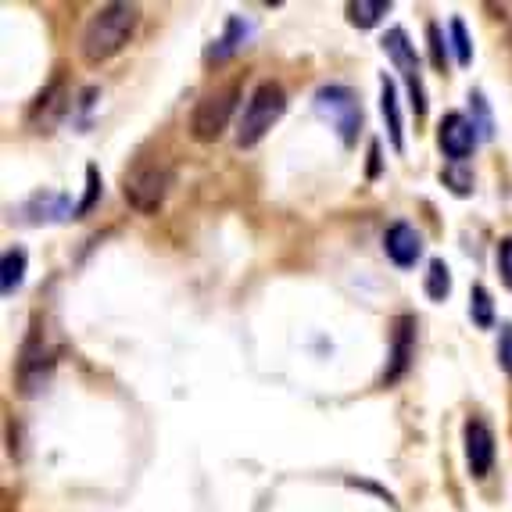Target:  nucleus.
<instances>
[{
	"label": "nucleus",
	"mask_w": 512,
	"mask_h": 512,
	"mask_svg": "<svg viewBox=\"0 0 512 512\" xmlns=\"http://www.w3.org/2000/svg\"><path fill=\"white\" fill-rule=\"evenodd\" d=\"M140 26V8L133 4H104L90 15L83 29V40H79V51H83L86 65H101V61L115 58V54L133 40Z\"/></svg>",
	"instance_id": "f257e3e1"
},
{
	"label": "nucleus",
	"mask_w": 512,
	"mask_h": 512,
	"mask_svg": "<svg viewBox=\"0 0 512 512\" xmlns=\"http://www.w3.org/2000/svg\"><path fill=\"white\" fill-rule=\"evenodd\" d=\"M169 187H172V172L158 158H137V162L122 172V197L144 215L158 212L165 205Z\"/></svg>",
	"instance_id": "f03ea898"
},
{
	"label": "nucleus",
	"mask_w": 512,
	"mask_h": 512,
	"mask_svg": "<svg viewBox=\"0 0 512 512\" xmlns=\"http://www.w3.org/2000/svg\"><path fill=\"white\" fill-rule=\"evenodd\" d=\"M283 111H287V94H283V86L273 83V79H269V83H258L248 108H244V115H240L237 147H255L258 140L280 122Z\"/></svg>",
	"instance_id": "7ed1b4c3"
},
{
	"label": "nucleus",
	"mask_w": 512,
	"mask_h": 512,
	"mask_svg": "<svg viewBox=\"0 0 512 512\" xmlns=\"http://www.w3.org/2000/svg\"><path fill=\"white\" fill-rule=\"evenodd\" d=\"M237 97H240L237 83H226V86H219V90H212V94L201 97L197 108H194V115H190V133H194V140H201V144L219 140L233 119Z\"/></svg>",
	"instance_id": "20e7f679"
},
{
	"label": "nucleus",
	"mask_w": 512,
	"mask_h": 512,
	"mask_svg": "<svg viewBox=\"0 0 512 512\" xmlns=\"http://www.w3.org/2000/svg\"><path fill=\"white\" fill-rule=\"evenodd\" d=\"M316 111L330 122L337 133H341L344 144H355L359 140V129H362V108L355 101L348 86H323L316 94Z\"/></svg>",
	"instance_id": "39448f33"
},
{
	"label": "nucleus",
	"mask_w": 512,
	"mask_h": 512,
	"mask_svg": "<svg viewBox=\"0 0 512 512\" xmlns=\"http://www.w3.org/2000/svg\"><path fill=\"white\" fill-rule=\"evenodd\" d=\"M380 47H384V54L394 61V69L405 76V83H409V94H412V111H416V119H423V115H427L423 72H419V58H416V51H412V43H409V36H405V29H391V33L380 40Z\"/></svg>",
	"instance_id": "423d86ee"
},
{
	"label": "nucleus",
	"mask_w": 512,
	"mask_h": 512,
	"mask_svg": "<svg viewBox=\"0 0 512 512\" xmlns=\"http://www.w3.org/2000/svg\"><path fill=\"white\" fill-rule=\"evenodd\" d=\"M462 441H466V466H470L473 477L484 480L495 466V434L484 419H466Z\"/></svg>",
	"instance_id": "0eeeda50"
},
{
	"label": "nucleus",
	"mask_w": 512,
	"mask_h": 512,
	"mask_svg": "<svg viewBox=\"0 0 512 512\" xmlns=\"http://www.w3.org/2000/svg\"><path fill=\"white\" fill-rule=\"evenodd\" d=\"M437 144H441V151L452 162H466L473 154V147H477V129H473V122L466 115L448 111L441 119V126H437Z\"/></svg>",
	"instance_id": "6e6552de"
},
{
	"label": "nucleus",
	"mask_w": 512,
	"mask_h": 512,
	"mask_svg": "<svg viewBox=\"0 0 512 512\" xmlns=\"http://www.w3.org/2000/svg\"><path fill=\"white\" fill-rule=\"evenodd\" d=\"M384 251L398 269H412L423 255V237L412 230L409 222H394L391 230L384 233Z\"/></svg>",
	"instance_id": "1a4fd4ad"
},
{
	"label": "nucleus",
	"mask_w": 512,
	"mask_h": 512,
	"mask_svg": "<svg viewBox=\"0 0 512 512\" xmlns=\"http://www.w3.org/2000/svg\"><path fill=\"white\" fill-rule=\"evenodd\" d=\"M22 219L26 222H65L76 219V208L69 205L65 194H54V190H40L22 205Z\"/></svg>",
	"instance_id": "9d476101"
},
{
	"label": "nucleus",
	"mask_w": 512,
	"mask_h": 512,
	"mask_svg": "<svg viewBox=\"0 0 512 512\" xmlns=\"http://www.w3.org/2000/svg\"><path fill=\"white\" fill-rule=\"evenodd\" d=\"M412 348H416V319L402 316L398 319V330H394V341H391V366L384 373V384H394V380H402L405 369L412 362Z\"/></svg>",
	"instance_id": "9b49d317"
},
{
	"label": "nucleus",
	"mask_w": 512,
	"mask_h": 512,
	"mask_svg": "<svg viewBox=\"0 0 512 512\" xmlns=\"http://www.w3.org/2000/svg\"><path fill=\"white\" fill-rule=\"evenodd\" d=\"M380 111H384L387 122V137H391V147L398 154L405 151V129H402V108H398V97H394V83L391 79H380Z\"/></svg>",
	"instance_id": "f8f14e48"
},
{
	"label": "nucleus",
	"mask_w": 512,
	"mask_h": 512,
	"mask_svg": "<svg viewBox=\"0 0 512 512\" xmlns=\"http://www.w3.org/2000/svg\"><path fill=\"white\" fill-rule=\"evenodd\" d=\"M61 111H65V94H61V83H54L51 90H43L40 94V101H36L29 122L36 126V133H47V129L61 119Z\"/></svg>",
	"instance_id": "ddd939ff"
},
{
	"label": "nucleus",
	"mask_w": 512,
	"mask_h": 512,
	"mask_svg": "<svg viewBox=\"0 0 512 512\" xmlns=\"http://www.w3.org/2000/svg\"><path fill=\"white\" fill-rule=\"evenodd\" d=\"M22 280H26V251L22 248L4 251V265H0V291L11 298V294L22 287Z\"/></svg>",
	"instance_id": "4468645a"
},
{
	"label": "nucleus",
	"mask_w": 512,
	"mask_h": 512,
	"mask_svg": "<svg viewBox=\"0 0 512 512\" xmlns=\"http://www.w3.org/2000/svg\"><path fill=\"white\" fill-rule=\"evenodd\" d=\"M248 33H251L248 22H244L240 15H233L230 22H226V36H222V40L215 43L212 51H208V61H226L233 51H237L240 43H244V36H248Z\"/></svg>",
	"instance_id": "2eb2a0df"
},
{
	"label": "nucleus",
	"mask_w": 512,
	"mask_h": 512,
	"mask_svg": "<svg viewBox=\"0 0 512 512\" xmlns=\"http://www.w3.org/2000/svg\"><path fill=\"white\" fill-rule=\"evenodd\" d=\"M391 11V4L387 0H351L348 4V22L359 29H373L380 18Z\"/></svg>",
	"instance_id": "dca6fc26"
},
{
	"label": "nucleus",
	"mask_w": 512,
	"mask_h": 512,
	"mask_svg": "<svg viewBox=\"0 0 512 512\" xmlns=\"http://www.w3.org/2000/svg\"><path fill=\"white\" fill-rule=\"evenodd\" d=\"M470 316L480 330H491V326H495V305H491L487 287H480V283L470 291Z\"/></svg>",
	"instance_id": "f3484780"
},
{
	"label": "nucleus",
	"mask_w": 512,
	"mask_h": 512,
	"mask_svg": "<svg viewBox=\"0 0 512 512\" xmlns=\"http://www.w3.org/2000/svg\"><path fill=\"white\" fill-rule=\"evenodd\" d=\"M448 294H452V273H448V265H444L441 258H434L427 273V298L444 301Z\"/></svg>",
	"instance_id": "a211bd4d"
},
{
	"label": "nucleus",
	"mask_w": 512,
	"mask_h": 512,
	"mask_svg": "<svg viewBox=\"0 0 512 512\" xmlns=\"http://www.w3.org/2000/svg\"><path fill=\"white\" fill-rule=\"evenodd\" d=\"M441 183L448 190H452V194H459V197H466L473 190V172L466 169V165L462 162H452L448 165V169L441 172Z\"/></svg>",
	"instance_id": "6ab92c4d"
},
{
	"label": "nucleus",
	"mask_w": 512,
	"mask_h": 512,
	"mask_svg": "<svg viewBox=\"0 0 512 512\" xmlns=\"http://www.w3.org/2000/svg\"><path fill=\"white\" fill-rule=\"evenodd\" d=\"M470 108H473V129H477L480 140L495 137V122H491V111H487L484 94H470Z\"/></svg>",
	"instance_id": "aec40b11"
},
{
	"label": "nucleus",
	"mask_w": 512,
	"mask_h": 512,
	"mask_svg": "<svg viewBox=\"0 0 512 512\" xmlns=\"http://www.w3.org/2000/svg\"><path fill=\"white\" fill-rule=\"evenodd\" d=\"M452 51H455V61L459 65H470L473 61V47H470V33H466V22L462 18H452Z\"/></svg>",
	"instance_id": "412c9836"
},
{
	"label": "nucleus",
	"mask_w": 512,
	"mask_h": 512,
	"mask_svg": "<svg viewBox=\"0 0 512 512\" xmlns=\"http://www.w3.org/2000/svg\"><path fill=\"white\" fill-rule=\"evenodd\" d=\"M97 197H101V172L90 165V169H86V197L76 205V219H83V215L97 205Z\"/></svg>",
	"instance_id": "4be33fe9"
},
{
	"label": "nucleus",
	"mask_w": 512,
	"mask_h": 512,
	"mask_svg": "<svg viewBox=\"0 0 512 512\" xmlns=\"http://www.w3.org/2000/svg\"><path fill=\"white\" fill-rule=\"evenodd\" d=\"M427 36H430V61H434V69H448V47H444V40H441V26H434L430 22L427 26Z\"/></svg>",
	"instance_id": "5701e85b"
},
{
	"label": "nucleus",
	"mask_w": 512,
	"mask_h": 512,
	"mask_svg": "<svg viewBox=\"0 0 512 512\" xmlns=\"http://www.w3.org/2000/svg\"><path fill=\"white\" fill-rule=\"evenodd\" d=\"M498 276H502V283L512 291V237H505L498 244Z\"/></svg>",
	"instance_id": "b1692460"
},
{
	"label": "nucleus",
	"mask_w": 512,
	"mask_h": 512,
	"mask_svg": "<svg viewBox=\"0 0 512 512\" xmlns=\"http://www.w3.org/2000/svg\"><path fill=\"white\" fill-rule=\"evenodd\" d=\"M498 362L512 376V323H505L502 333H498Z\"/></svg>",
	"instance_id": "393cba45"
}]
</instances>
